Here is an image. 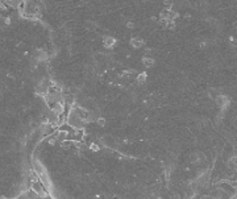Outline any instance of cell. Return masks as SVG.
I'll use <instances>...</instances> for the list:
<instances>
[{"instance_id": "7", "label": "cell", "mask_w": 237, "mask_h": 199, "mask_svg": "<svg viewBox=\"0 0 237 199\" xmlns=\"http://www.w3.org/2000/svg\"><path fill=\"white\" fill-rule=\"evenodd\" d=\"M127 26L129 28V29H132V28H134V24L132 23V21H129V23H127Z\"/></svg>"}, {"instance_id": "4", "label": "cell", "mask_w": 237, "mask_h": 199, "mask_svg": "<svg viewBox=\"0 0 237 199\" xmlns=\"http://www.w3.org/2000/svg\"><path fill=\"white\" fill-rule=\"evenodd\" d=\"M216 103H218L219 107H224V106L228 103V99L225 98L224 95H219L218 98H216Z\"/></svg>"}, {"instance_id": "5", "label": "cell", "mask_w": 237, "mask_h": 199, "mask_svg": "<svg viewBox=\"0 0 237 199\" xmlns=\"http://www.w3.org/2000/svg\"><path fill=\"white\" fill-rule=\"evenodd\" d=\"M146 78H148V77H146V74H145V73H140V74L137 75L136 82H137V83H138V85H144V83H145V82H146Z\"/></svg>"}, {"instance_id": "1", "label": "cell", "mask_w": 237, "mask_h": 199, "mask_svg": "<svg viewBox=\"0 0 237 199\" xmlns=\"http://www.w3.org/2000/svg\"><path fill=\"white\" fill-rule=\"evenodd\" d=\"M129 44H130L132 48H134V49H140V48H142L144 46L145 41H144L142 38H140V37H133V38H130Z\"/></svg>"}, {"instance_id": "6", "label": "cell", "mask_w": 237, "mask_h": 199, "mask_svg": "<svg viewBox=\"0 0 237 199\" xmlns=\"http://www.w3.org/2000/svg\"><path fill=\"white\" fill-rule=\"evenodd\" d=\"M95 123H96L99 127H104V125H105V119H104L103 116H97L96 120H95Z\"/></svg>"}, {"instance_id": "3", "label": "cell", "mask_w": 237, "mask_h": 199, "mask_svg": "<svg viewBox=\"0 0 237 199\" xmlns=\"http://www.w3.org/2000/svg\"><path fill=\"white\" fill-rule=\"evenodd\" d=\"M142 63L146 66V67H153V66H154V63H156V61H154V58H153V57L145 56V57L142 58Z\"/></svg>"}, {"instance_id": "2", "label": "cell", "mask_w": 237, "mask_h": 199, "mask_svg": "<svg viewBox=\"0 0 237 199\" xmlns=\"http://www.w3.org/2000/svg\"><path fill=\"white\" fill-rule=\"evenodd\" d=\"M115 44H116V40H115L112 36H105L103 38V45H104V48H107V49L113 48Z\"/></svg>"}]
</instances>
